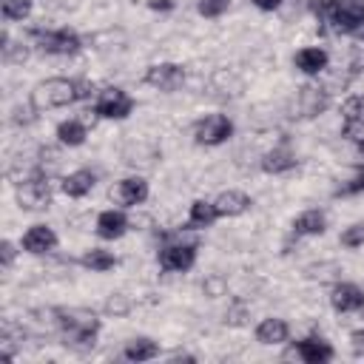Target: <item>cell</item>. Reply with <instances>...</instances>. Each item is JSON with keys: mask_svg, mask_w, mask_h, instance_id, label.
I'll list each match as a JSON object with an SVG mask.
<instances>
[{"mask_svg": "<svg viewBox=\"0 0 364 364\" xmlns=\"http://www.w3.org/2000/svg\"><path fill=\"white\" fill-rule=\"evenodd\" d=\"M316 14L330 31L344 37L364 28V0H316Z\"/></svg>", "mask_w": 364, "mask_h": 364, "instance_id": "3", "label": "cell"}, {"mask_svg": "<svg viewBox=\"0 0 364 364\" xmlns=\"http://www.w3.org/2000/svg\"><path fill=\"white\" fill-rule=\"evenodd\" d=\"M77 264L85 267V270H91V273H108V270H114L119 264V259L111 250H105V247H88V250H82V256L77 259Z\"/></svg>", "mask_w": 364, "mask_h": 364, "instance_id": "24", "label": "cell"}, {"mask_svg": "<svg viewBox=\"0 0 364 364\" xmlns=\"http://www.w3.org/2000/svg\"><path fill=\"white\" fill-rule=\"evenodd\" d=\"M290 230H293V236H296V239L321 236V233L327 230V213H324L321 208H307V210H301V213L293 219Z\"/></svg>", "mask_w": 364, "mask_h": 364, "instance_id": "20", "label": "cell"}, {"mask_svg": "<svg viewBox=\"0 0 364 364\" xmlns=\"http://www.w3.org/2000/svg\"><path fill=\"white\" fill-rule=\"evenodd\" d=\"M17 247L20 245H14L11 239H3L0 242V264H3V270H11V264L17 259Z\"/></svg>", "mask_w": 364, "mask_h": 364, "instance_id": "32", "label": "cell"}, {"mask_svg": "<svg viewBox=\"0 0 364 364\" xmlns=\"http://www.w3.org/2000/svg\"><path fill=\"white\" fill-rule=\"evenodd\" d=\"M338 242H341V247H347V250L364 247V222H355V225L344 228L341 236H338Z\"/></svg>", "mask_w": 364, "mask_h": 364, "instance_id": "28", "label": "cell"}, {"mask_svg": "<svg viewBox=\"0 0 364 364\" xmlns=\"http://www.w3.org/2000/svg\"><path fill=\"white\" fill-rule=\"evenodd\" d=\"M97 185V173L88 171V168H77L71 173H65L60 179V191L68 196V199H85Z\"/></svg>", "mask_w": 364, "mask_h": 364, "instance_id": "21", "label": "cell"}, {"mask_svg": "<svg viewBox=\"0 0 364 364\" xmlns=\"http://www.w3.org/2000/svg\"><path fill=\"white\" fill-rule=\"evenodd\" d=\"M358 193H364V168H358L333 196H358Z\"/></svg>", "mask_w": 364, "mask_h": 364, "instance_id": "31", "label": "cell"}, {"mask_svg": "<svg viewBox=\"0 0 364 364\" xmlns=\"http://www.w3.org/2000/svg\"><path fill=\"white\" fill-rule=\"evenodd\" d=\"M188 80V71L182 63H173V60H162V63H151L142 74V82L154 91H162V94H173L185 85Z\"/></svg>", "mask_w": 364, "mask_h": 364, "instance_id": "9", "label": "cell"}, {"mask_svg": "<svg viewBox=\"0 0 364 364\" xmlns=\"http://www.w3.org/2000/svg\"><path fill=\"white\" fill-rule=\"evenodd\" d=\"M230 9V0H196V14L205 20H219Z\"/></svg>", "mask_w": 364, "mask_h": 364, "instance_id": "27", "label": "cell"}, {"mask_svg": "<svg viewBox=\"0 0 364 364\" xmlns=\"http://www.w3.org/2000/svg\"><path fill=\"white\" fill-rule=\"evenodd\" d=\"M0 11H3V20L6 23H23V20L31 17L34 3L31 0H3L0 3Z\"/></svg>", "mask_w": 364, "mask_h": 364, "instance_id": "26", "label": "cell"}, {"mask_svg": "<svg viewBox=\"0 0 364 364\" xmlns=\"http://www.w3.org/2000/svg\"><path fill=\"white\" fill-rule=\"evenodd\" d=\"M341 119H364V94H350L341 102Z\"/></svg>", "mask_w": 364, "mask_h": 364, "instance_id": "30", "label": "cell"}, {"mask_svg": "<svg viewBox=\"0 0 364 364\" xmlns=\"http://www.w3.org/2000/svg\"><path fill=\"white\" fill-rule=\"evenodd\" d=\"M350 353L355 358H364V327H358V330L350 333Z\"/></svg>", "mask_w": 364, "mask_h": 364, "instance_id": "33", "label": "cell"}, {"mask_svg": "<svg viewBox=\"0 0 364 364\" xmlns=\"http://www.w3.org/2000/svg\"><path fill=\"white\" fill-rule=\"evenodd\" d=\"M293 65H296V71L304 74V77H318L321 71L330 68V54H327V48H321V46H304V48H299V51L293 54Z\"/></svg>", "mask_w": 364, "mask_h": 364, "instance_id": "15", "label": "cell"}, {"mask_svg": "<svg viewBox=\"0 0 364 364\" xmlns=\"http://www.w3.org/2000/svg\"><path fill=\"white\" fill-rule=\"evenodd\" d=\"M60 247V236L51 225H31L26 228V233L20 236V250L28 253V256H46V253H54Z\"/></svg>", "mask_w": 364, "mask_h": 364, "instance_id": "12", "label": "cell"}, {"mask_svg": "<svg viewBox=\"0 0 364 364\" xmlns=\"http://www.w3.org/2000/svg\"><path fill=\"white\" fill-rule=\"evenodd\" d=\"M199 259V242H182V239H165L159 253H156V264L165 273H188Z\"/></svg>", "mask_w": 364, "mask_h": 364, "instance_id": "6", "label": "cell"}, {"mask_svg": "<svg viewBox=\"0 0 364 364\" xmlns=\"http://www.w3.org/2000/svg\"><path fill=\"white\" fill-rule=\"evenodd\" d=\"M330 307L341 316L347 313H361L364 310V287H358L355 282H336L330 287Z\"/></svg>", "mask_w": 364, "mask_h": 364, "instance_id": "14", "label": "cell"}, {"mask_svg": "<svg viewBox=\"0 0 364 364\" xmlns=\"http://www.w3.org/2000/svg\"><path fill=\"white\" fill-rule=\"evenodd\" d=\"M28 40L37 51L48 54V57H74L82 51V37L80 31L68 28V26H57V28H31Z\"/></svg>", "mask_w": 364, "mask_h": 364, "instance_id": "4", "label": "cell"}, {"mask_svg": "<svg viewBox=\"0 0 364 364\" xmlns=\"http://www.w3.org/2000/svg\"><path fill=\"white\" fill-rule=\"evenodd\" d=\"M341 136L350 145L364 148V119H341Z\"/></svg>", "mask_w": 364, "mask_h": 364, "instance_id": "29", "label": "cell"}, {"mask_svg": "<svg viewBox=\"0 0 364 364\" xmlns=\"http://www.w3.org/2000/svg\"><path fill=\"white\" fill-rule=\"evenodd\" d=\"M290 355L304 364H330L336 358V347L321 336H304L290 341Z\"/></svg>", "mask_w": 364, "mask_h": 364, "instance_id": "11", "label": "cell"}, {"mask_svg": "<svg viewBox=\"0 0 364 364\" xmlns=\"http://www.w3.org/2000/svg\"><path fill=\"white\" fill-rule=\"evenodd\" d=\"M233 134H236L233 119H230L228 114H219V111L205 114L202 119L193 122V142L202 145V148H219V145H225Z\"/></svg>", "mask_w": 364, "mask_h": 364, "instance_id": "7", "label": "cell"}, {"mask_svg": "<svg viewBox=\"0 0 364 364\" xmlns=\"http://www.w3.org/2000/svg\"><path fill=\"white\" fill-rule=\"evenodd\" d=\"M54 136H57V142H60L63 148H80V145H85V139H88V128H85L82 119L71 117V119L57 122Z\"/></svg>", "mask_w": 364, "mask_h": 364, "instance_id": "23", "label": "cell"}, {"mask_svg": "<svg viewBox=\"0 0 364 364\" xmlns=\"http://www.w3.org/2000/svg\"><path fill=\"white\" fill-rule=\"evenodd\" d=\"M159 341H154L151 336H134V338H128L125 341V347H122V358L125 361H131V364H145V361H154V358H159Z\"/></svg>", "mask_w": 364, "mask_h": 364, "instance_id": "22", "label": "cell"}, {"mask_svg": "<svg viewBox=\"0 0 364 364\" xmlns=\"http://www.w3.org/2000/svg\"><path fill=\"white\" fill-rule=\"evenodd\" d=\"M148 196H151V185H148V179H145V176H139V173L122 176V179L111 188V199H114L119 208H125V210L145 205V202H148Z\"/></svg>", "mask_w": 364, "mask_h": 364, "instance_id": "10", "label": "cell"}, {"mask_svg": "<svg viewBox=\"0 0 364 364\" xmlns=\"http://www.w3.org/2000/svg\"><path fill=\"white\" fill-rule=\"evenodd\" d=\"M296 165H299V156H296V151H293L287 142L273 145V148L262 156V171H264V173H273V176L287 173V171H293Z\"/></svg>", "mask_w": 364, "mask_h": 364, "instance_id": "18", "label": "cell"}, {"mask_svg": "<svg viewBox=\"0 0 364 364\" xmlns=\"http://www.w3.org/2000/svg\"><path fill=\"white\" fill-rule=\"evenodd\" d=\"M148 9L151 11H173L176 3L173 0H148Z\"/></svg>", "mask_w": 364, "mask_h": 364, "instance_id": "35", "label": "cell"}, {"mask_svg": "<svg viewBox=\"0 0 364 364\" xmlns=\"http://www.w3.org/2000/svg\"><path fill=\"white\" fill-rule=\"evenodd\" d=\"M250 3H253L259 11H279L284 0H250Z\"/></svg>", "mask_w": 364, "mask_h": 364, "instance_id": "34", "label": "cell"}, {"mask_svg": "<svg viewBox=\"0 0 364 364\" xmlns=\"http://www.w3.org/2000/svg\"><path fill=\"white\" fill-rule=\"evenodd\" d=\"M299 105H301V117H316L327 108V94L316 85H304L299 91Z\"/></svg>", "mask_w": 364, "mask_h": 364, "instance_id": "25", "label": "cell"}, {"mask_svg": "<svg viewBox=\"0 0 364 364\" xmlns=\"http://www.w3.org/2000/svg\"><path fill=\"white\" fill-rule=\"evenodd\" d=\"M14 199L23 210H46L51 205V182L48 173L34 171L31 176L20 179L14 188Z\"/></svg>", "mask_w": 364, "mask_h": 364, "instance_id": "8", "label": "cell"}, {"mask_svg": "<svg viewBox=\"0 0 364 364\" xmlns=\"http://www.w3.org/2000/svg\"><path fill=\"white\" fill-rule=\"evenodd\" d=\"M51 316H54L60 338L68 350H74V353L94 350L100 330H102V318L97 310H91V307H54Z\"/></svg>", "mask_w": 364, "mask_h": 364, "instance_id": "1", "label": "cell"}, {"mask_svg": "<svg viewBox=\"0 0 364 364\" xmlns=\"http://www.w3.org/2000/svg\"><path fill=\"white\" fill-rule=\"evenodd\" d=\"M219 222V210L213 205V199H193L188 205V219L182 230H208Z\"/></svg>", "mask_w": 364, "mask_h": 364, "instance_id": "19", "label": "cell"}, {"mask_svg": "<svg viewBox=\"0 0 364 364\" xmlns=\"http://www.w3.org/2000/svg\"><path fill=\"white\" fill-rule=\"evenodd\" d=\"M213 205L219 210V219H236V216H245L253 208V196L239 191V188H228L213 199Z\"/></svg>", "mask_w": 364, "mask_h": 364, "instance_id": "16", "label": "cell"}, {"mask_svg": "<svg viewBox=\"0 0 364 364\" xmlns=\"http://www.w3.org/2000/svg\"><path fill=\"white\" fill-rule=\"evenodd\" d=\"M253 336H256V341L262 347H279V344L290 341V324L284 318H279V316H267V318H262L256 324Z\"/></svg>", "mask_w": 364, "mask_h": 364, "instance_id": "17", "label": "cell"}, {"mask_svg": "<svg viewBox=\"0 0 364 364\" xmlns=\"http://www.w3.org/2000/svg\"><path fill=\"white\" fill-rule=\"evenodd\" d=\"M131 230V219H128V210L125 208H105L97 213V222H94V233L102 239V242H117L122 239L125 233Z\"/></svg>", "mask_w": 364, "mask_h": 364, "instance_id": "13", "label": "cell"}, {"mask_svg": "<svg viewBox=\"0 0 364 364\" xmlns=\"http://www.w3.org/2000/svg\"><path fill=\"white\" fill-rule=\"evenodd\" d=\"M134 108H136V100L125 88H119V85H105L94 97V114H97V119L122 122V119H128L134 114Z\"/></svg>", "mask_w": 364, "mask_h": 364, "instance_id": "5", "label": "cell"}, {"mask_svg": "<svg viewBox=\"0 0 364 364\" xmlns=\"http://www.w3.org/2000/svg\"><path fill=\"white\" fill-rule=\"evenodd\" d=\"M88 94H91V85L85 80H77V77H46L28 91V105H31L34 114H46V111L68 108V105H74L77 100H82Z\"/></svg>", "mask_w": 364, "mask_h": 364, "instance_id": "2", "label": "cell"}]
</instances>
